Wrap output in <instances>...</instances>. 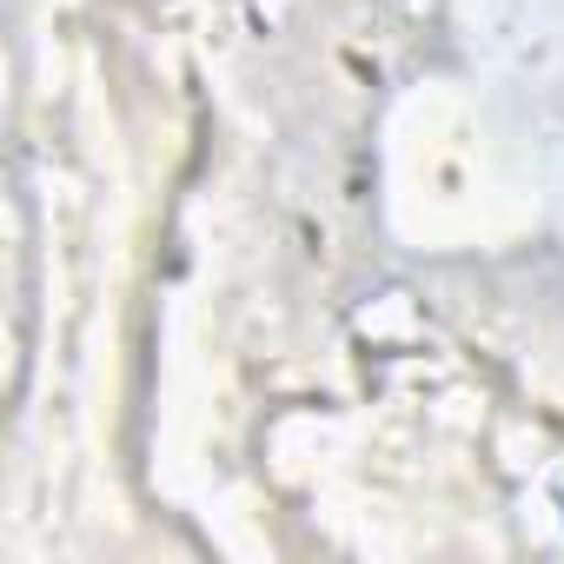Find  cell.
I'll use <instances>...</instances> for the list:
<instances>
[{
    "instance_id": "cell-1",
    "label": "cell",
    "mask_w": 564,
    "mask_h": 564,
    "mask_svg": "<svg viewBox=\"0 0 564 564\" xmlns=\"http://www.w3.org/2000/svg\"><path fill=\"white\" fill-rule=\"evenodd\" d=\"M531 498H538V524H544V531L564 544V465H544Z\"/></svg>"
}]
</instances>
